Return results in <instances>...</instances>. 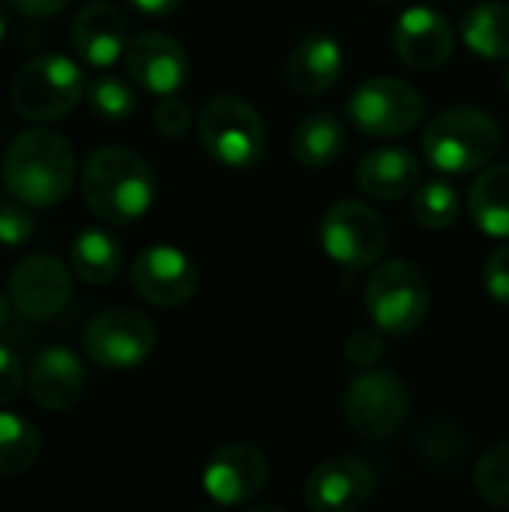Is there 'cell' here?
Listing matches in <instances>:
<instances>
[{"mask_svg": "<svg viewBox=\"0 0 509 512\" xmlns=\"http://www.w3.org/2000/svg\"><path fill=\"white\" fill-rule=\"evenodd\" d=\"M381 3H387V0H381Z\"/></svg>", "mask_w": 509, "mask_h": 512, "instance_id": "obj_39", "label": "cell"}, {"mask_svg": "<svg viewBox=\"0 0 509 512\" xmlns=\"http://www.w3.org/2000/svg\"><path fill=\"white\" fill-rule=\"evenodd\" d=\"M345 147V129L333 114H312L306 117L291 138V150L297 156V162L309 165V168H321L330 165Z\"/></svg>", "mask_w": 509, "mask_h": 512, "instance_id": "obj_24", "label": "cell"}, {"mask_svg": "<svg viewBox=\"0 0 509 512\" xmlns=\"http://www.w3.org/2000/svg\"><path fill=\"white\" fill-rule=\"evenodd\" d=\"M126 69L144 90L168 96L183 87L189 75V57L177 39L165 33H141L126 48Z\"/></svg>", "mask_w": 509, "mask_h": 512, "instance_id": "obj_15", "label": "cell"}, {"mask_svg": "<svg viewBox=\"0 0 509 512\" xmlns=\"http://www.w3.org/2000/svg\"><path fill=\"white\" fill-rule=\"evenodd\" d=\"M471 216L489 237H509V162L486 168L471 186Z\"/></svg>", "mask_w": 509, "mask_h": 512, "instance_id": "obj_22", "label": "cell"}, {"mask_svg": "<svg viewBox=\"0 0 509 512\" xmlns=\"http://www.w3.org/2000/svg\"><path fill=\"white\" fill-rule=\"evenodd\" d=\"M153 123H156V129H159L162 135L180 138V135H186L189 126H192V111H189V105H186L183 99H177V96L168 93V96L156 105Z\"/></svg>", "mask_w": 509, "mask_h": 512, "instance_id": "obj_30", "label": "cell"}, {"mask_svg": "<svg viewBox=\"0 0 509 512\" xmlns=\"http://www.w3.org/2000/svg\"><path fill=\"white\" fill-rule=\"evenodd\" d=\"M72 45L78 57L90 66H111L120 54H126V18L117 6L99 0L78 12L72 24Z\"/></svg>", "mask_w": 509, "mask_h": 512, "instance_id": "obj_18", "label": "cell"}, {"mask_svg": "<svg viewBox=\"0 0 509 512\" xmlns=\"http://www.w3.org/2000/svg\"><path fill=\"white\" fill-rule=\"evenodd\" d=\"M87 102L105 120H126L135 111L138 96H135V90L123 78L105 75V78H96L87 87Z\"/></svg>", "mask_w": 509, "mask_h": 512, "instance_id": "obj_28", "label": "cell"}, {"mask_svg": "<svg viewBox=\"0 0 509 512\" xmlns=\"http://www.w3.org/2000/svg\"><path fill=\"white\" fill-rule=\"evenodd\" d=\"M87 354L99 369L126 372L141 366L156 348V327L153 321L129 306L105 309L93 318L84 336Z\"/></svg>", "mask_w": 509, "mask_h": 512, "instance_id": "obj_8", "label": "cell"}, {"mask_svg": "<svg viewBox=\"0 0 509 512\" xmlns=\"http://www.w3.org/2000/svg\"><path fill=\"white\" fill-rule=\"evenodd\" d=\"M501 147L498 123L477 108H444L423 135L426 159L441 174H468L486 165Z\"/></svg>", "mask_w": 509, "mask_h": 512, "instance_id": "obj_3", "label": "cell"}, {"mask_svg": "<svg viewBox=\"0 0 509 512\" xmlns=\"http://www.w3.org/2000/svg\"><path fill=\"white\" fill-rule=\"evenodd\" d=\"M504 87H507V93H509V66H507V75H504Z\"/></svg>", "mask_w": 509, "mask_h": 512, "instance_id": "obj_38", "label": "cell"}, {"mask_svg": "<svg viewBox=\"0 0 509 512\" xmlns=\"http://www.w3.org/2000/svg\"><path fill=\"white\" fill-rule=\"evenodd\" d=\"M84 96V72L63 54L33 57L12 78L9 99L24 120L51 123L66 117Z\"/></svg>", "mask_w": 509, "mask_h": 512, "instance_id": "obj_4", "label": "cell"}, {"mask_svg": "<svg viewBox=\"0 0 509 512\" xmlns=\"http://www.w3.org/2000/svg\"><path fill=\"white\" fill-rule=\"evenodd\" d=\"M465 45L486 60L509 57V6L507 3H480L462 18Z\"/></svg>", "mask_w": 509, "mask_h": 512, "instance_id": "obj_23", "label": "cell"}, {"mask_svg": "<svg viewBox=\"0 0 509 512\" xmlns=\"http://www.w3.org/2000/svg\"><path fill=\"white\" fill-rule=\"evenodd\" d=\"M39 450H42V438L36 426L18 414L0 411V474L15 477L30 471L33 462L39 459Z\"/></svg>", "mask_w": 509, "mask_h": 512, "instance_id": "obj_25", "label": "cell"}, {"mask_svg": "<svg viewBox=\"0 0 509 512\" xmlns=\"http://www.w3.org/2000/svg\"><path fill=\"white\" fill-rule=\"evenodd\" d=\"M30 399L45 411H69L84 393V366L69 348H45L27 375Z\"/></svg>", "mask_w": 509, "mask_h": 512, "instance_id": "obj_17", "label": "cell"}, {"mask_svg": "<svg viewBox=\"0 0 509 512\" xmlns=\"http://www.w3.org/2000/svg\"><path fill=\"white\" fill-rule=\"evenodd\" d=\"M129 3H132L135 9L147 12V15H168V12L177 9L180 0H129Z\"/></svg>", "mask_w": 509, "mask_h": 512, "instance_id": "obj_35", "label": "cell"}, {"mask_svg": "<svg viewBox=\"0 0 509 512\" xmlns=\"http://www.w3.org/2000/svg\"><path fill=\"white\" fill-rule=\"evenodd\" d=\"M267 474H270L267 456L249 441H234L213 453L201 480H204V492L216 504L237 507L252 501L264 489Z\"/></svg>", "mask_w": 509, "mask_h": 512, "instance_id": "obj_13", "label": "cell"}, {"mask_svg": "<svg viewBox=\"0 0 509 512\" xmlns=\"http://www.w3.org/2000/svg\"><path fill=\"white\" fill-rule=\"evenodd\" d=\"M24 384V372H21V360L12 348L0 345V405H9Z\"/></svg>", "mask_w": 509, "mask_h": 512, "instance_id": "obj_33", "label": "cell"}, {"mask_svg": "<svg viewBox=\"0 0 509 512\" xmlns=\"http://www.w3.org/2000/svg\"><path fill=\"white\" fill-rule=\"evenodd\" d=\"M132 288L153 306L174 309L195 297L198 291V267L177 246H147L135 255L129 270Z\"/></svg>", "mask_w": 509, "mask_h": 512, "instance_id": "obj_12", "label": "cell"}, {"mask_svg": "<svg viewBox=\"0 0 509 512\" xmlns=\"http://www.w3.org/2000/svg\"><path fill=\"white\" fill-rule=\"evenodd\" d=\"M198 135L207 153L228 168H249L264 156V123L240 96H213L198 117Z\"/></svg>", "mask_w": 509, "mask_h": 512, "instance_id": "obj_6", "label": "cell"}, {"mask_svg": "<svg viewBox=\"0 0 509 512\" xmlns=\"http://www.w3.org/2000/svg\"><path fill=\"white\" fill-rule=\"evenodd\" d=\"M408 405V387L396 372L366 369L345 393V420L354 435L366 441H384L402 429Z\"/></svg>", "mask_w": 509, "mask_h": 512, "instance_id": "obj_7", "label": "cell"}, {"mask_svg": "<svg viewBox=\"0 0 509 512\" xmlns=\"http://www.w3.org/2000/svg\"><path fill=\"white\" fill-rule=\"evenodd\" d=\"M69 261H72L75 276L84 279L87 285H108L117 279L123 267V249L108 231L87 228L72 240Z\"/></svg>", "mask_w": 509, "mask_h": 512, "instance_id": "obj_21", "label": "cell"}, {"mask_svg": "<svg viewBox=\"0 0 509 512\" xmlns=\"http://www.w3.org/2000/svg\"><path fill=\"white\" fill-rule=\"evenodd\" d=\"M375 489V474L354 456H336L312 468L306 477V507L315 512H354L366 507Z\"/></svg>", "mask_w": 509, "mask_h": 512, "instance_id": "obj_14", "label": "cell"}, {"mask_svg": "<svg viewBox=\"0 0 509 512\" xmlns=\"http://www.w3.org/2000/svg\"><path fill=\"white\" fill-rule=\"evenodd\" d=\"M33 237V216L27 204L18 198L0 204V243L3 246H21Z\"/></svg>", "mask_w": 509, "mask_h": 512, "instance_id": "obj_29", "label": "cell"}, {"mask_svg": "<svg viewBox=\"0 0 509 512\" xmlns=\"http://www.w3.org/2000/svg\"><path fill=\"white\" fill-rule=\"evenodd\" d=\"M432 291L411 261H387L366 282V312L387 336L414 333L429 315Z\"/></svg>", "mask_w": 509, "mask_h": 512, "instance_id": "obj_5", "label": "cell"}, {"mask_svg": "<svg viewBox=\"0 0 509 512\" xmlns=\"http://www.w3.org/2000/svg\"><path fill=\"white\" fill-rule=\"evenodd\" d=\"M6 30H9V18H6V9L0 6V39L6 36Z\"/></svg>", "mask_w": 509, "mask_h": 512, "instance_id": "obj_37", "label": "cell"}, {"mask_svg": "<svg viewBox=\"0 0 509 512\" xmlns=\"http://www.w3.org/2000/svg\"><path fill=\"white\" fill-rule=\"evenodd\" d=\"M348 114L363 132L393 138L411 132L420 123L423 96L402 78H369L351 93Z\"/></svg>", "mask_w": 509, "mask_h": 512, "instance_id": "obj_9", "label": "cell"}, {"mask_svg": "<svg viewBox=\"0 0 509 512\" xmlns=\"http://www.w3.org/2000/svg\"><path fill=\"white\" fill-rule=\"evenodd\" d=\"M420 177V159L402 147L369 150L357 165V183L372 198H402L414 186H420Z\"/></svg>", "mask_w": 509, "mask_h": 512, "instance_id": "obj_19", "label": "cell"}, {"mask_svg": "<svg viewBox=\"0 0 509 512\" xmlns=\"http://www.w3.org/2000/svg\"><path fill=\"white\" fill-rule=\"evenodd\" d=\"M384 330H357L348 345H345V357L351 366L357 369H372L381 357H384Z\"/></svg>", "mask_w": 509, "mask_h": 512, "instance_id": "obj_31", "label": "cell"}, {"mask_svg": "<svg viewBox=\"0 0 509 512\" xmlns=\"http://www.w3.org/2000/svg\"><path fill=\"white\" fill-rule=\"evenodd\" d=\"M75 180L72 144L51 129H27L12 138L3 156V183L27 207L60 204Z\"/></svg>", "mask_w": 509, "mask_h": 512, "instance_id": "obj_1", "label": "cell"}, {"mask_svg": "<svg viewBox=\"0 0 509 512\" xmlns=\"http://www.w3.org/2000/svg\"><path fill=\"white\" fill-rule=\"evenodd\" d=\"M321 243L342 267H369L387 246L384 219L363 201H336L321 219Z\"/></svg>", "mask_w": 509, "mask_h": 512, "instance_id": "obj_10", "label": "cell"}, {"mask_svg": "<svg viewBox=\"0 0 509 512\" xmlns=\"http://www.w3.org/2000/svg\"><path fill=\"white\" fill-rule=\"evenodd\" d=\"M459 210H462L459 189L444 177L423 183L414 195V219L423 228H447L456 222Z\"/></svg>", "mask_w": 509, "mask_h": 512, "instance_id": "obj_26", "label": "cell"}, {"mask_svg": "<svg viewBox=\"0 0 509 512\" xmlns=\"http://www.w3.org/2000/svg\"><path fill=\"white\" fill-rule=\"evenodd\" d=\"M393 42L399 57L414 69H438L453 54V27L429 6H411L399 15Z\"/></svg>", "mask_w": 509, "mask_h": 512, "instance_id": "obj_16", "label": "cell"}, {"mask_svg": "<svg viewBox=\"0 0 509 512\" xmlns=\"http://www.w3.org/2000/svg\"><path fill=\"white\" fill-rule=\"evenodd\" d=\"M483 282L498 303H509V246H501L489 255Z\"/></svg>", "mask_w": 509, "mask_h": 512, "instance_id": "obj_32", "label": "cell"}, {"mask_svg": "<svg viewBox=\"0 0 509 512\" xmlns=\"http://www.w3.org/2000/svg\"><path fill=\"white\" fill-rule=\"evenodd\" d=\"M474 489L477 495L498 507L509 510V441L495 444L474 468Z\"/></svg>", "mask_w": 509, "mask_h": 512, "instance_id": "obj_27", "label": "cell"}, {"mask_svg": "<svg viewBox=\"0 0 509 512\" xmlns=\"http://www.w3.org/2000/svg\"><path fill=\"white\" fill-rule=\"evenodd\" d=\"M9 306H12V303H9V294L0 291V330L9 324Z\"/></svg>", "mask_w": 509, "mask_h": 512, "instance_id": "obj_36", "label": "cell"}, {"mask_svg": "<svg viewBox=\"0 0 509 512\" xmlns=\"http://www.w3.org/2000/svg\"><path fill=\"white\" fill-rule=\"evenodd\" d=\"M9 9L21 12V15H33V18H48L57 15L60 9H66L72 0H3Z\"/></svg>", "mask_w": 509, "mask_h": 512, "instance_id": "obj_34", "label": "cell"}, {"mask_svg": "<svg viewBox=\"0 0 509 512\" xmlns=\"http://www.w3.org/2000/svg\"><path fill=\"white\" fill-rule=\"evenodd\" d=\"M6 294L21 318L51 321L72 300V273L54 255H27L15 264Z\"/></svg>", "mask_w": 509, "mask_h": 512, "instance_id": "obj_11", "label": "cell"}, {"mask_svg": "<svg viewBox=\"0 0 509 512\" xmlns=\"http://www.w3.org/2000/svg\"><path fill=\"white\" fill-rule=\"evenodd\" d=\"M81 192L87 207L105 225H129L141 219L153 204V171L126 147L96 150L81 174Z\"/></svg>", "mask_w": 509, "mask_h": 512, "instance_id": "obj_2", "label": "cell"}, {"mask_svg": "<svg viewBox=\"0 0 509 512\" xmlns=\"http://www.w3.org/2000/svg\"><path fill=\"white\" fill-rule=\"evenodd\" d=\"M339 75H342V45L333 36L309 33L291 51L288 78L300 93H306V96L327 93L339 81Z\"/></svg>", "mask_w": 509, "mask_h": 512, "instance_id": "obj_20", "label": "cell"}]
</instances>
